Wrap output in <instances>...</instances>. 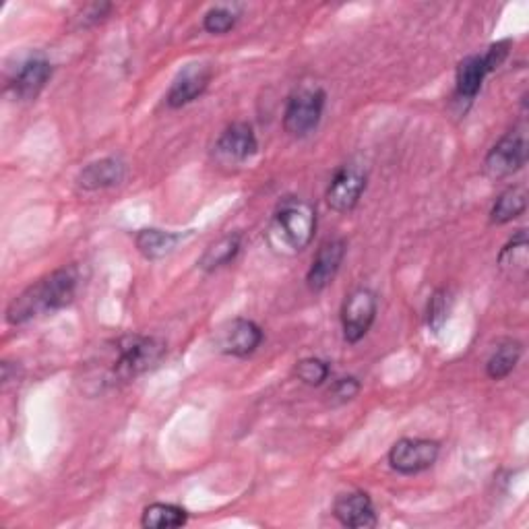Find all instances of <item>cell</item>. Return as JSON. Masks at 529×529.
Instances as JSON below:
<instances>
[{
    "mask_svg": "<svg viewBox=\"0 0 529 529\" xmlns=\"http://www.w3.org/2000/svg\"><path fill=\"white\" fill-rule=\"evenodd\" d=\"M449 310H451V294L447 290L434 292L428 302V327L432 331H439L449 317Z\"/></svg>",
    "mask_w": 529,
    "mask_h": 529,
    "instance_id": "cell-25",
    "label": "cell"
},
{
    "mask_svg": "<svg viewBox=\"0 0 529 529\" xmlns=\"http://www.w3.org/2000/svg\"><path fill=\"white\" fill-rule=\"evenodd\" d=\"M488 73L490 71L486 67L482 54L463 58L457 67V79H455L457 81V96L461 100H474L480 93L482 83H484Z\"/></svg>",
    "mask_w": 529,
    "mask_h": 529,
    "instance_id": "cell-16",
    "label": "cell"
},
{
    "mask_svg": "<svg viewBox=\"0 0 529 529\" xmlns=\"http://www.w3.org/2000/svg\"><path fill=\"white\" fill-rule=\"evenodd\" d=\"M346 242L341 238H335V240H327L321 248L317 257L313 259V265H310L308 269V275H306V284L308 288L313 292H321L325 290L339 271L341 263H344V257H346Z\"/></svg>",
    "mask_w": 529,
    "mask_h": 529,
    "instance_id": "cell-11",
    "label": "cell"
},
{
    "mask_svg": "<svg viewBox=\"0 0 529 529\" xmlns=\"http://www.w3.org/2000/svg\"><path fill=\"white\" fill-rule=\"evenodd\" d=\"M317 232V211L315 207L288 197L277 205L273 215V236L282 242L292 253H300L313 242Z\"/></svg>",
    "mask_w": 529,
    "mask_h": 529,
    "instance_id": "cell-3",
    "label": "cell"
},
{
    "mask_svg": "<svg viewBox=\"0 0 529 529\" xmlns=\"http://www.w3.org/2000/svg\"><path fill=\"white\" fill-rule=\"evenodd\" d=\"M519 358H521V344H519V341L505 339L503 344H499V348L492 352V356L486 362L488 377L494 379V381H501V379L509 377L511 372H513V368L517 366Z\"/></svg>",
    "mask_w": 529,
    "mask_h": 529,
    "instance_id": "cell-21",
    "label": "cell"
},
{
    "mask_svg": "<svg viewBox=\"0 0 529 529\" xmlns=\"http://www.w3.org/2000/svg\"><path fill=\"white\" fill-rule=\"evenodd\" d=\"M527 234L525 230H517V234L503 246L499 255V265L503 271L511 275H525L527 273Z\"/></svg>",
    "mask_w": 529,
    "mask_h": 529,
    "instance_id": "cell-22",
    "label": "cell"
},
{
    "mask_svg": "<svg viewBox=\"0 0 529 529\" xmlns=\"http://www.w3.org/2000/svg\"><path fill=\"white\" fill-rule=\"evenodd\" d=\"M377 294L368 288H358L346 296L341 306V329L348 344H358L370 331L377 317Z\"/></svg>",
    "mask_w": 529,
    "mask_h": 529,
    "instance_id": "cell-5",
    "label": "cell"
},
{
    "mask_svg": "<svg viewBox=\"0 0 529 529\" xmlns=\"http://www.w3.org/2000/svg\"><path fill=\"white\" fill-rule=\"evenodd\" d=\"M110 11H112V5H108V3H96V5L83 7L77 17H79L81 27H89V25H96V23L104 21Z\"/></svg>",
    "mask_w": 529,
    "mask_h": 529,
    "instance_id": "cell-27",
    "label": "cell"
},
{
    "mask_svg": "<svg viewBox=\"0 0 529 529\" xmlns=\"http://www.w3.org/2000/svg\"><path fill=\"white\" fill-rule=\"evenodd\" d=\"M52 77V65L42 56H31L19 67L11 81V89L19 100H36Z\"/></svg>",
    "mask_w": 529,
    "mask_h": 529,
    "instance_id": "cell-14",
    "label": "cell"
},
{
    "mask_svg": "<svg viewBox=\"0 0 529 529\" xmlns=\"http://www.w3.org/2000/svg\"><path fill=\"white\" fill-rule=\"evenodd\" d=\"M180 240H182V234L147 228V230H141L137 234L135 244H137L139 253L145 259H149V261H160V259L168 257L174 251V248L178 246Z\"/></svg>",
    "mask_w": 529,
    "mask_h": 529,
    "instance_id": "cell-17",
    "label": "cell"
},
{
    "mask_svg": "<svg viewBox=\"0 0 529 529\" xmlns=\"http://www.w3.org/2000/svg\"><path fill=\"white\" fill-rule=\"evenodd\" d=\"M79 275L75 267H62L46 275L34 286H29L21 292L7 308V323L9 325H25L31 319L56 313L73 302L77 294Z\"/></svg>",
    "mask_w": 529,
    "mask_h": 529,
    "instance_id": "cell-1",
    "label": "cell"
},
{
    "mask_svg": "<svg viewBox=\"0 0 529 529\" xmlns=\"http://www.w3.org/2000/svg\"><path fill=\"white\" fill-rule=\"evenodd\" d=\"M259 149L257 135L248 122H234L215 143V158L228 166H240Z\"/></svg>",
    "mask_w": 529,
    "mask_h": 529,
    "instance_id": "cell-10",
    "label": "cell"
},
{
    "mask_svg": "<svg viewBox=\"0 0 529 529\" xmlns=\"http://www.w3.org/2000/svg\"><path fill=\"white\" fill-rule=\"evenodd\" d=\"M360 391V381L356 377H344V379H337L331 389H329V397L333 403H346L352 401Z\"/></svg>",
    "mask_w": 529,
    "mask_h": 529,
    "instance_id": "cell-26",
    "label": "cell"
},
{
    "mask_svg": "<svg viewBox=\"0 0 529 529\" xmlns=\"http://www.w3.org/2000/svg\"><path fill=\"white\" fill-rule=\"evenodd\" d=\"M242 248V236L240 234H226L222 238H217L215 242H211L203 257L199 259V267L203 271H217L226 265H230Z\"/></svg>",
    "mask_w": 529,
    "mask_h": 529,
    "instance_id": "cell-18",
    "label": "cell"
},
{
    "mask_svg": "<svg viewBox=\"0 0 529 529\" xmlns=\"http://www.w3.org/2000/svg\"><path fill=\"white\" fill-rule=\"evenodd\" d=\"M527 162V139L525 133L515 129L507 133L486 155L484 172L492 180L509 178L519 172Z\"/></svg>",
    "mask_w": 529,
    "mask_h": 529,
    "instance_id": "cell-7",
    "label": "cell"
},
{
    "mask_svg": "<svg viewBox=\"0 0 529 529\" xmlns=\"http://www.w3.org/2000/svg\"><path fill=\"white\" fill-rule=\"evenodd\" d=\"M441 445L430 439H401L389 451V465L403 476L430 470L437 463Z\"/></svg>",
    "mask_w": 529,
    "mask_h": 529,
    "instance_id": "cell-6",
    "label": "cell"
},
{
    "mask_svg": "<svg viewBox=\"0 0 529 529\" xmlns=\"http://www.w3.org/2000/svg\"><path fill=\"white\" fill-rule=\"evenodd\" d=\"M211 81V69L207 65H186L176 79L172 81V87L166 96V102L170 108H182L186 104L195 102L203 91L209 87Z\"/></svg>",
    "mask_w": 529,
    "mask_h": 529,
    "instance_id": "cell-13",
    "label": "cell"
},
{
    "mask_svg": "<svg viewBox=\"0 0 529 529\" xmlns=\"http://www.w3.org/2000/svg\"><path fill=\"white\" fill-rule=\"evenodd\" d=\"M263 341V331L257 323L248 319L228 321L224 327L217 329L215 346L226 356L246 358L257 352Z\"/></svg>",
    "mask_w": 529,
    "mask_h": 529,
    "instance_id": "cell-9",
    "label": "cell"
},
{
    "mask_svg": "<svg viewBox=\"0 0 529 529\" xmlns=\"http://www.w3.org/2000/svg\"><path fill=\"white\" fill-rule=\"evenodd\" d=\"M527 209V193L521 186H509L507 191H503L492 205L490 220L492 224H509Z\"/></svg>",
    "mask_w": 529,
    "mask_h": 529,
    "instance_id": "cell-19",
    "label": "cell"
},
{
    "mask_svg": "<svg viewBox=\"0 0 529 529\" xmlns=\"http://www.w3.org/2000/svg\"><path fill=\"white\" fill-rule=\"evenodd\" d=\"M325 102H327V93L321 87H302L294 91L284 112L286 133L298 139L315 133L323 118Z\"/></svg>",
    "mask_w": 529,
    "mask_h": 529,
    "instance_id": "cell-4",
    "label": "cell"
},
{
    "mask_svg": "<svg viewBox=\"0 0 529 529\" xmlns=\"http://www.w3.org/2000/svg\"><path fill=\"white\" fill-rule=\"evenodd\" d=\"M186 521H189V513L178 505L168 503L149 505L141 517V525L147 529H174L186 525Z\"/></svg>",
    "mask_w": 529,
    "mask_h": 529,
    "instance_id": "cell-20",
    "label": "cell"
},
{
    "mask_svg": "<svg viewBox=\"0 0 529 529\" xmlns=\"http://www.w3.org/2000/svg\"><path fill=\"white\" fill-rule=\"evenodd\" d=\"M509 48H511V40H503V42L492 44V46L488 48V52L482 54V56H484V62H486V67H488L490 73H492L494 69H499V67L503 65L505 58H507V54H509Z\"/></svg>",
    "mask_w": 529,
    "mask_h": 529,
    "instance_id": "cell-28",
    "label": "cell"
},
{
    "mask_svg": "<svg viewBox=\"0 0 529 529\" xmlns=\"http://www.w3.org/2000/svg\"><path fill=\"white\" fill-rule=\"evenodd\" d=\"M114 356L106 366V383H129L143 372L158 366L166 354V346L160 339L147 335H124L112 344Z\"/></svg>",
    "mask_w": 529,
    "mask_h": 529,
    "instance_id": "cell-2",
    "label": "cell"
},
{
    "mask_svg": "<svg viewBox=\"0 0 529 529\" xmlns=\"http://www.w3.org/2000/svg\"><path fill=\"white\" fill-rule=\"evenodd\" d=\"M236 21H238V15L234 13V9H230V7H213L211 11L205 13L203 27H205V31H209V34H213V36H224V34H228V31H232L236 27Z\"/></svg>",
    "mask_w": 529,
    "mask_h": 529,
    "instance_id": "cell-24",
    "label": "cell"
},
{
    "mask_svg": "<svg viewBox=\"0 0 529 529\" xmlns=\"http://www.w3.org/2000/svg\"><path fill=\"white\" fill-rule=\"evenodd\" d=\"M329 372V364L321 358H304L294 368L296 379L308 387H321L329 379Z\"/></svg>",
    "mask_w": 529,
    "mask_h": 529,
    "instance_id": "cell-23",
    "label": "cell"
},
{
    "mask_svg": "<svg viewBox=\"0 0 529 529\" xmlns=\"http://www.w3.org/2000/svg\"><path fill=\"white\" fill-rule=\"evenodd\" d=\"M335 519L352 529H368L377 525V513L375 505H372L370 496L362 490L339 494L333 505Z\"/></svg>",
    "mask_w": 529,
    "mask_h": 529,
    "instance_id": "cell-12",
    "label": "cell"
},
{
    "mask_svg": "<svg viewBox=\"0 0 529 529\" xmlns=\"http://www.w3.org/2000/svg\"><path fill=\"white\" fill-rule=\"evenodd\" d=\"M364 191H366L364 168L356 164H346L335 172L333 180L329 182L325 201L329 209L337 213H348L358 205Z\"/></svg>",
    "mask_w": 529,
    "mask_h": 529,
    "instance_id": "cell-8",
    "label": "cell"
},
{
    "mask_svg": "<svg viewBox=\"0 0 529 529\" xmlns=\"http://www.w3.org/2000/svg\"><path fill=\"white\" fill-rule=\"evenodd\" d=\"M124 174H127V166H124L122 160L104 158V160L87 164L79 172L77 184L83 191H102V189H110V186L120 184L124 180Z\"/></svg>",
    "mask_w": 529,
    "mask_h": 529,
    "instance_id": "cell-15",
    "label": "cell"
}]
</instances>
